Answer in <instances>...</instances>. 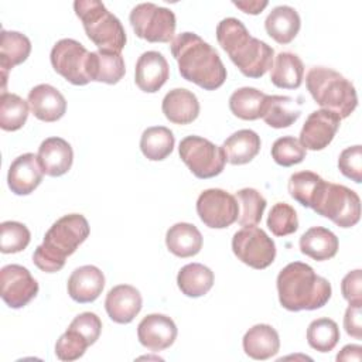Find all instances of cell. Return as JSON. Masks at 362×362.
<instances>
[{"label": "cell", "mask_w": 362, "mask_h": 362, "mask_svg": "<svg viewBox=\"0 0 362 362\" xmlns=\"http://www.w3.org/2000/svg\"><path fill=\"white\" fill-rule=\"evenodd\" d=\"M171 54L180 75L205 90H215L226 81V68L219 54L195 33L178 34L171 42Z\"/></svg>", "instance_id": "obj_1"}, {"label": "cell", "mask_w": 362, "mask_h": 362, "mask_svg": "<svg viewBox=\"0 0 362 362\" xmlns=\"http://www.w3.org/2000/svg\"><path fill=\"white\" fill-rule=\"evenodd\" d=\"M216 40L245 76L262 78L272 69L274 49L264 41L252 37L240 20L223 18L216 27Z\"/></svg>", "instance_id": "obj_2"}, {"label": "cell", "mask_w": 362, "mask_h": 362, "mask_svg": "<svg viewBox=\"0 0 362 362\" xmlns=\"http://www.w3.org/2000/svg\"><path fill=\"white\" fill-rule=\"evenodd\" d=\"M279 301L288 311L317 310L331 298V284L303 262H293L283 267L277 276Z\"/></svg>", "instance_id": "obj_3"}, {"label": "cell", "mask_w": 362, "mask_h": 362, "mask_svg": "<svg viewBox=\"0 0 362 362\" xmlns=\"http://www.w3.org/2000/svg\"><path fill=\"white\" fill-rule=\"evenodd\" d=\"M90 228L81 214H69L57 219L45 232L44 242L33 253L34 264L45 272L55 273L65 266V259L75 253L86 240Z\"/></svg>", "instance_id": "obj_4"}, {"label": "cell", "mask_w": 362, "mask_h": 362, "mask_svg": "<svg viewBox=\"0 0 362 362\" xmlns=\"http://www.w3.org/2000/svg\"><path fill=\"white\" fill-rule=\"evenodd\" d=\"M305 85L315 103L339 119L348 117L358 106L352 82L331 68L313 66L305 76Z\"/></svg>", "instance_id": "obj_5"}, {"label": "cell", "mask_w": 362, "mask_h": 362, "mask_svg": "<svg viewBox=\"0 0 362 362\" xmlns=\"http://www.w3.org/2000/svg\"><path fill=\"white\" fill-rule=\"evenodd\" d=\"M74 10L82 21L88 38L100 49L122 52L126 45V31L120 20L98 0H76Z\"/></svg>", "instance_id": "obj_6"}, {"label": "cell", "mask_w": 362, "mask_h": 362, "mask_svg": "<svg viewBox=\"0 0 362 362\" xmlns=\"http://www.w3.org/2000/svg\"><path fill=\"white\" fill-rule=\"evenodd\" d=\"M311 209L339 228H352L361 219L359 195L345 185L325 180L321 181L315 192Z\"/></svg>", "instance_id": "obj_7"}, {"label": "cell", "mask_w": 362, "mask_h": 362, "mask_svg": "<svg viewBox=\"0 0 362 362\" xmlns=\"http://www.w3.org/2000/svg\"><path fill=\"white\" fill-rule=\"evenodd\" d=\"M178 153L189 171L201 180L219 175L226 163L223 148L208 139L199 136H187L181 140Z\"/></svg>", "instance_id": "obj_8"}, {"label": "cell", "mask_w": 362, "mask_h": 362, "mask_svg": "<svg viewBox=\"0 0 362 362\" xmlns=\"http://www.w3.org/2000/svg\"><path fill=\"white\" fill-rule=\"evenodd\" d=\"M134 34L148 42H170L175 34V16L170 8L154 3H140L129 16Z\"/></svg>", "instance_id": "obj_9"}, {"label": "cell", "mask_w": 362, "mask_h": 362, "mask_svg": "<svg viewBox=\"0 0 362 362\" xmlns=\"http://www.w3.org/2000/svg\"><path fill=\"white\" fill-rule=\"evenodd\" d=\"M232 250L242 263L256 270L269 267L276 257L274 240L256 225L243 226L233 235Z\"/></svg>", "instance_id": "obj_10"}, {"label": "cell", "mask_w": 362, "mask_h": 362, "mask_svg": "<svg viewBox=\"0 0 362 362\" xmlns=\"http://www.w3.org/2000/svg\"><path fill=\"white\" fill-rule=\"evenodd\" d=\"M51 65L57 74L64 76L72 85H86L89 51L76 40L62 38L51 49Z\"/></svg>", "instance_id": "obj_11"}, {"label": "cell", "mask_w": 362, "mask_h": 362, "mask_svg": "<svg viewBox=\"0 0 362 362\" xmlns=\"http://www.w3.org/2000/svg\"><path fill=\"white\" fill-rule=\"evenodd\" d=\"M197 214L208 228L223 229L238 221L239 205L232 194L221 188H209L199 194Z\"/></svg>", "instance_id": "obj_12"}, {"label": "cell", "mask_w": 362, "mask_h": 362, "mask_svg": "<svg viewBox=\"0 0 362 362\" xmlns=\"http://www.w3.org/2000/svg\"><path fill=\"white\" fill-rule=\"evenodd\" d=\"M1 298L10 308L25 307L38 293V283L27 267L7 264L0 270Z\"/></svg>", "instance_id": "obj_13"}, {"label": "cell", "mask_w": 362, "mask_h": 362, "mask_svg": "<svg viewBox=\"0 0 362 362\" xmlns=\"http://www.w3.org/2000/svg\"><path fill=\"white\" fill-rule=\"evenodd\" d=\"M339 123L341 119L335 113L325 109L314 110L305 119L300 132L298 141L305 150H322L335 137L339 129Z\"/></svg>", "instance_id": "obj_14"}, {"label": "cell", "mask_w": 362, "mask_h": 362, "mask_svg": "<svg viewBox=\"0 0 362 362\" xmlns=\"http://www.w3.org/2000/svg\"><path fill=\"white\" fill-rule=\"evenodd\" d=\"M175 322L164 314H148L137 325V338L143 346L158 352L170 348L177 338Z\"/></svg>", "instance_id": "obj_15"}, {"label": "cell", "mask_w": 362, "mask_h": 362, "mask_svg": "<svg viewBox=\"0 0 362 362\" xmlns=\"http://www.w3.org/2000/svg\"><path fill=\"white\" fill-rule=\"evenodd\" d=\"M170 76L168 62L158 51L143 52L134 69V82L146 93L158 92Z\"/></svg>", "instance_id": "obj_16"}, {"label": "cell", "mask_w": 362, "mask_h": 362, "mask_svg": "<svg viewBox=\"0 0 362 362\" xmlns=\"http://www.w3.org/2000/svg\"><path fill=\"white\" fill-rule=\"evenodd\" d=\"M143 298L140 291L130 284H119L109 290L105 308L109 318L117 324H129L140 313Z\"/></svg>", "instance_id": "obj_17"}, {"label": "cell", "mask_w": 362, "mask_h": 362, "mask_svg": "<svg viewBox=\"0 0 362 362\" xmlns=\"http://www.w3.org/2000/svg\"><path fill=\"white\" fill-rule=\"evenodd\" d=\"M44 171L33 153L18 156L8 167L7 184L16 195L31 194L42 181Z\"/></svg>", "instance_id": "obj_18"}, {"label": "cell", "mask_w": 362, "mask_h": 362, "mask_svg": "<svg viewBox=\"0 0 362 362\" xmlns=\"http://www.w3.org/2000/svg\"><path fill=\"white\" fill-rule=\"evenodd\" d=\"M28 105L33 115L47 123L59 120L66 112L64 95L48 83H40L28 92Z\"/></svg>", "instance_id": "obj_19"}, {"label": "cell", "mask_w": 362, "mask_h": 362, "mask_svg": "<svg viewBox=\"0 0 362 362\" xmlns=\"http://www.w3.org/2000/svg\"><path fill=\"white\" fill-rule=\"evenodd\" d=\"M37 160L44 174L49 177H61L71 170L74 151L66 140L61 137H48L40 144Z\"/></svg>", "instance_id": "obj_20"}, {"label": "cell", "mask_w": 362, "mask_h": 362, "mask_svg": "<svg viewBox=\"0 0 362 362\" xmlns=\"http://www.w3.org/2000/svg\"><path fill=\"white\" fill-rule=\"evenodd\" d=\"M69 297L81 304L95 301L105 287V276L100 269L92 264H85L75 269L68 279Z\"/></svg>", "instance_id": "obj_21"}, {"label": "cell", "mask_w": 362, "mask_h": 362, "mask_svg": "<svg viewBox=\"0 0 362 362\" xmlns=\"http://www.w3.org/2000/svg\"><path fill=\"white\" fill-rule=\"evenodd\" d=\"M161 109L171 123L189 124L199 115V102L191 90L175 88L164 96Z\"/></svg>", "instance_id": "obj_22"}, {"label": "cell", "mask_w": 362, "mask_h": 362, "mask_svg": "<svg viewBox=\"0 0 362 362\" xmlns=\"http://www.w3.org/2000/svg\"><path fill=\"white\" fill-rule=\"evenodd\" d=\"M243 351L256 361H264L274 356L280 349L277 331L269 324H256L246 331L242 339Z\"/></svg>", "instance_id": "obj_23"}, {"label": "cell", "mask_w": 362, "mask_h": 362, "mask_svg": "<svg viewBox=\"0 0 362 362\" xmlns=\"http://www.w3.org/2000/svg\"><path fill=\"white\" fill-rule=\"evenodd\" d=\"M124 72H126L124 59L119 52L100 51V49L89 52V59H88L89 81L115 85L124 76Z\"/></svg>", "instance_id": "obj_24"}, {"label": "cell", "mask_w": 362, "mask_h": 362, "mask_svg": "<svg viewBox=\"0 0 362 362\" xmlns=\"http://www.w3.org/2000/svg\"><path fill=\"white\" fill-rule=\"evenodd\" d=\"M31 52V41L27 35L18 31L1 30L0 41V68L3 74V89L1 93H6L7 83V71L16 65L23 64Z\"/></svg>", "instance_id": "obj_25"}, {"label": "cell", "mask_w": 362, "mask_h": 362, "mask_svg": "<svg viewBox=\"0 0 362 362\" xmlns=\"http://www.w3.org/2000/svg\"><path fill=\"white\" fill-rule=\"evenodd\" d=\"M300 250L303 255L324 262L332 259L338 252V238L334 232L322 226H313L305 230L300 238Z\"/></svg>", "instance_id": "obj_26"}, {"label": "cell", "mask_w": 362, "mask_h": 362, "mask_svg": "<svg viewBox=\"0 0 362 362\" xmlns=\"http://www.w3.org/2000/svg\"><path fill=\"white\" fill-rule=\"evenodd\" d=\"M260 137L250 129H242L230 134L222 144L226 161L233 165L250 163L260 151Z\"/></svg>", "instance_id": "obj_27"}, {"label": "cell", "mask_w": 362, "mask_h": 362, "mask_svg": "<svg viewBox=\"0 0 362 362\" xmlns=\"http://www.w3.org/2000/svg\"><path fill=\"white\" fill-rule=\"evenodd\" d=\"M301 27V20L296 8L290 6L274 7L264 21V28L267 34L279 44L291 42L298 34Z\"/></svg>", "instance_id": "obj_28"}, {"label": "cell", "mask_w": 362, "mask_h": 362, "mask_svg": "<svg viewBox=\"0 0 362 362\" xmlns=\"http://www.w3.org/2000/svg\"><path fill=\"white\" fill-rule=\"evenodd\" d=\"M165 245L177 257H192L198 255L202 247V235L195 225L178 222L167 230Z\"/></svg>", "instance_id": "obj_29"}, {"label": "cell", "mask_w": 362, "mask_h": 362, "mask_svg": "<svg viewBox=\"0 0 362 362\" xmlns=\"http://www.w3.org/2000/svg\"><path fill=\"white\" fill-rule=\"evenodd\" d=\"M300 115V103L291 96L267 95L260 117L273 129H284L291 126Z\"/></svg>", "instance_id": "obj_30"}, {"label": "cell", "mask_w": 362, "mask_h": 362, "mask_svg": "<svg viewBox=\"0 0 362 362\" xmlns=\"http://www.w3.org/2000/svg\"><path fill=\"white\" fill-rule=\"evenodd\" d=\"M304 76V64L298 55L293 52H280L273 61L270 81L281 89L300 88Z\"/></svg>", "instance_id": "obj_31"}, {"label": "cell", "mask_w": 362, "mask_h": 362, "mask_svg": "<svg viewBox=\"0 0 362 362\" xmlns=\"http://www.w3.org/2000/svg\"><path fill=\"white\" fill-rule=\"evenodd\" d=\"M177 284L187 297H201L214 286V273L201 263H188L182 266L177 276Z\"/></svg>", "instance_id": "obj_32"}, {"label": "cell", "mask_w": 362, "mask_h": 362, "mask_svg": "<svg viewBox=\"0 0 362 362\" xmlns=\"http://www.w3.org/2000/svg\"><path fill=\"white\" fill-rule=\"evenodd\" d=\"M175 139L173 132L164 126L147 127L140 137V150L147 160L161 161L167 158L174 148Z\"/></svg>", "instance_id": "obj_33"}, {"label": "cell", "mask_w": 362, "mask_h": 362, "mask_svg": "<svg viewBox=\"0 0 362 362\" xmlns=\"http://www.w3.org/2000/svg\"><path fill=\"white\" fill-rule=\"evenodd\" d=\"M266 96V93L256 88H239L229 98V109L236 117L242 120L260 119Z\"/></svg>", "instance_id": "obj_34"}, {"label": "cell", "mask_w": 362, "mask_h": 362, "mask_svg": "<svg viewBox=\"0 0 362 362\" xmlns=\"http://www.w3.org/2000/svg\"><path fill=\"white\" fill-rule=\"evenodd\" d=\"M28 117L27 102L16 93H1L0 98V127L6 132L21 129Z\"/></svg>", "instance_id": "obj_35"}, {"label": "cell", "mask_w": 362, "mask_h": 362, "mask_svg": "<svg viewBox=\"0 0 362 362\" xmlns=\"http://www.w3.org/2000/svg\"><path fill=\"white\" fill-rule=\"evenodd\" d=\"M239 205L238 222L240 226H253L262 221L266 209L264 197L255 188H242L235 195Z\"/></svg>", "instance_id": "obj_36"}, {"label": "cell", "mask_w": 362, "mask_h": 362, "mask_svg": "<svg viewBox=\"0 0 362 362\" xmlns=\"http://www.w3.org/2000/svg\"><path fill=\"white\" fill-rule=\"evenodd\" d=\"M339 341V328L331 318L322 317L310 322L307 328V342L318 352H329Z\"/></svg>", "instance_id": "obj_37"}, {"label": "cell", "mask_w": 362, "mask_h": 362, "mask_svg": "<svg viewBox=\"0 0 362 362\" xmlns=\"http://www.w3.org/2000/svg\"><path fill=\"white\" fill-rule=\"evenodd\" d=\"M321 181H322V178L313 171L294 173L288 178V184H287L288 194L300 205H303L305 208H311L313 199L315 197V192H317Z\"/></svg>", "instance_id": "obj_38"}, {"label": "cell", "mask_w": 362, "mask_h": 362, "mask_svg": "<svg viewBox=\"0 0 362 362\" xmlns=\"http://www.w3.org/2000/svg\"><path fill=\"white\" fill-rule=\"evenodd\" d=\"M0 250L1 253H18L24 250L31 239L28 228L16 221H6L0 225Z\"/></svg>", "instance_id": "obj_39"}, {"label": "cell", "mask_w": 362, "mask_h": 362, "mask_svg": "<svg viewBox=\"0 0 362 362\" xmlns=\"http://www.w3.org/2000/svg\"><path fill=\"white\" fill-rule=\"evenodd\" d=\"M267 228L274 236H287L294 233L298 229L296 209L286 202L274 204L267 216Z\"/></svg>", "instance_id": "obj_40"}, {"label": "cell", "mask_w": 362, "mask_h": 362, "mask_svg": "<svg viewBox=\"0 0 362 362\" xmlns=\"http://www.w3.org/2000/svg\"><path fill=\"white\" fill-rule=\"evenodd\" d=\"M307 150L293 136L277 139L272 146V157L281 167H291L305 158Z\"/></svg>", "instance_id": "obj_41"}, {"label": "cell", "mask_w": 362, "mask_h": 362, "mask_svg": "<svg viewBox=\"0 0 362 362\" xmlns=\"http://www.w3.org/2000/svg\"><path fill=\"white\" fill-rule=\"evenodd\" d=\"M88 346L90 345L78 331L68 328L55 344V355L61 361H76L85 354Z\"/></svg>", "instance_id": "obj_42"}, {"label": "cell", "mask_w": 362, "mask_h": 362, "mask_svg": "<svg viewBox=\"0 0 362 362\" xmlns=\"http://www.w3.org/2000/svg\"><path fill=\"white\" fill-rule=\"evenodd\" d=\"M339 171L356 184L362 181V147L359 144L346 147L338 158Z\"/></svg>", "instance_id": "obj_43"}, {"label": "cell", "mask_w": 362, "mask_h": 362, "mask_svg": "<svg viewBox=\"0 0 362 362\" xmlns=\"http://www.w3.org/2000/svg\"><path fill=\"white\" fill-rule=\"evenodd\" d=\"M68 328L78 331L88 341L89 345H93L100 335L102 321L95 313L86 311V313L76 315Z\"/></svg>", "instance_id": "obj_44"}, {"label": "cell", "mask_w": 362, "mask_h": 362, "mask_svg": "<svg viewBox=\"0 0 362 362\" xmlns=\"http://www.w3.org/2000/svg\"><path fill=\"white\" fill-rule=\"evenodd\" d=\"M341 291L349 304L362 303V273L359 269L345 274L341 283Z\"/></svg>", "instance_id": "obj_45"}, {"label": "cell", "mask_w": 362, "mask_h": 362, "mask_svg": "<svg viewBox=\"0 0 362 362\" xmlns=\"http://www.w3.org/2000/svg\"><path fill=\"white\" fill-rule=\"evenodd\" d=\"M361 308H362V303H352L348 305L344 315V328L346 334L355 339H362Z\"/></svg>", "instance_id": "obj_46"}, {"label": "cell", "mask_w": 362, "mask_h": 362, "mask_svg": "<svg viewBox=\"0 0 362 362\" xmlns=\"http://www.w3.org/2000/svg\"><path fill=\"white\" fill-rule=\"evenodd\" d=\"M361 345H355V344H351V345H345L341 352L337 355V361H356L359 362L361 361Z\"/></svg>", "instance_id": "obj_47"}, {"label": "cell", "mask_w": 362, "mask_h": 362, "mask_svg": "<svg viewBox=\"0 0 362 362\" xmlns=\"http://www.w3.org/2000/svg\"><path fill=\"white\" fill-rule=\"evenodd\" d=\"M267 1H233V6L247 14H259L267 6Z\"/></svg>", "instance_id": "obj_48"}]
</instances>
